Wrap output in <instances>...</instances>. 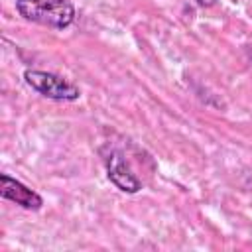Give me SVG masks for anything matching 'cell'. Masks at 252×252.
Here are the masks:
<instances>
[{
	"mask_svg": "<svg viewBox=\"0 0 252 252\" xmlns=\"http://www.w3.org/2000/svg\"><path fill=\"white\" fill-rule=\"evenodd\" d=\"M18 14L32 24L65 30L75 22V6L69 0H16Z\"/></svg>",
	"mask_w": 252,
	"mask_h": 252,
	"instance_id": "1",
	"label": "cell"
},
{
	"mask_svg": "<svg viewBox=\"0 0 252 252\" xmlns=\"http://www.w3.org/2000/svg\"><path fill=\"white\" fill-rule=\"evenodd\" d=\"M26 83L39 94L51 98V100H77L81 96V91L69 83L67 79L39 69H26L24 73Z\"/></svg>",
	"mask_w": 252,
	"mask_h": 252,
	"instance_id": "2",
	"label": "cell"
},
{
	"mask_svg": "<svg viewBox=\"0 0 252 252\" xmlns=\"http://www.w3.org/2000/svg\"><path fill=\"white\" fill-rule=\"evenodd\" d=\"M106 173L108 179L124 193H138L142 189V181L136 177V173L132 171L130 163L126 161V158L120 152H110L106 158Z\"/></svg>",
	"mask_w": 252,
	"mask_h": 252,
	"instance_id": "3",
	"label": "cell"
},
{
	"mask_svg": "<svg viewBox=\"0 0 252 252\" xmlns=\"http://www.w3.org/2000/svg\"><path fill=\"white\" fill-rule=\"evenodd\" d=\"M0 195L28 211H39L43 205V199L39 193H35L33 189H30L28 185H24L22 181L10 177L8 173L0 175Z\"/></svg>",
	"mask_w": 252,
	"mask_h": 252,
	"instance_id": "4",
	"label": "cell"
},
{
	"mask_svg": "<svg viewBox=\"0 0 252 252\" xmlns=\"http://www.w3.org/2000/svg\"><path fill=\"white\" fill-rule=\"evenodd\" d=\"M199 6H203V8H209V6H213L217 0H195Z\"/></svg>",
	"mask_w": 252,
	"mask_h": 252,
	"instance_id": "5",
	"label": "cell"
}]
</instances>
